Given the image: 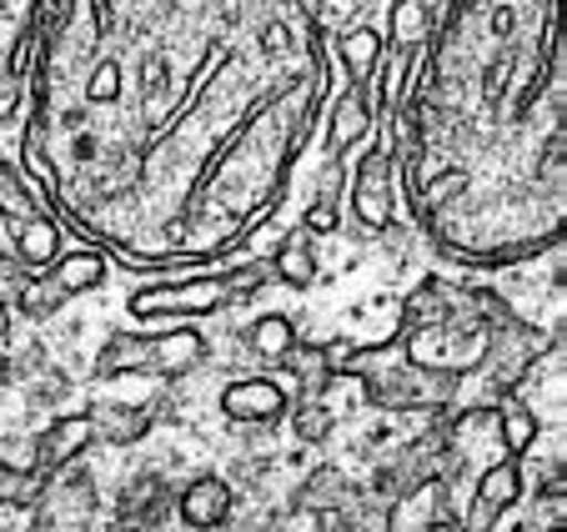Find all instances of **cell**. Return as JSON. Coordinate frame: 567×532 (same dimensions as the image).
<instances>
[{"mask_svg": "<svg viewBox=\"0 0 567 532\" xmlns=\"http://www.w3.org/2000/svg\"><path fill=\"white\" fill-rule=\"evenodd\" d=\"M281 362H287L291 372H297L307 387H321V382H327V372H332V351H327V347H307V341H297V347H291L287 357H281Z\"/></svg>", "mask_w": 567, "mask_h": 532, "instance_id": "7402d4cb", "label": "cell"}, {"mask_svg": "<svg viewBox=\"0 0 567 532\" xmlns=\"http://www.w3.org/2000/svg\"><path fill=\"white\" fill-rule=\"evenodd\" d=\"M16 252H21V262L35 266V272L55 266V256H61V226H55L51 216H31V222H21L16 226Z\"/></svg>", "mask_w": 567, "mask_h": 532, "instance_id": "4fadbf2b", "label": "cell"}, {"mask_svg": "<svg viewBox=\"0 0 567 532\" xmlns=\"http://www.w3.org/2000/svg\"><path fill=\"white\" fill-rule=\"evenodd\" d=\"M166 512H172V502H166V482L161 478H141L136 488L126 492V502H121V522H126L131 532H151L166 522Z\"/></svg>", "mask_w": 567, "mask_h": 532, "instance_id": "9c48e42d", "label": "cell"}, {"mask_svg": "<svg viewBox=\"0 0 567 532\" xmlns=\"http://www.w3.org/2000/svg\"><path fill=\"white\" fill-rule=\"evenodd\" d=\"M247 347L257 351V357H271V362H281L291 347H297V327H291L281 311H267V317H257L251 321V331H247Z\"/></svg>", "mask_w": 567, "mask_h": 532, "instance_id": "e0dca14e", "label": "cell"}, {"mask_svg": "<svg viewBox=\"0 0 567 532\" xmlns=\"http://www.w3.org/2000/svg\"><path fill=\"white\" fill-rule=\"evenodd\" d=\"M96 442V427L91 417H55L41 437H35V478H51V472H65L81 452Z\"/></svg>", "mask_w": 567, "mask_h": 532, "instance_id": "3957f363", "label": "cell"}, {"mask_svg": "<svg viewBox=\"0 0 567 532\" xmlns=\"http://www.w3.org/2000/svg\"><path fill=\"white\" fill-rule=\"evenodd\" d=\"M271 277H281L287 287L307 291L311 282H317V252H311V232H291L287 242L277 246V256H271Z\"/></svg>", "mask_w": 567, "mask_h": 532, "instance_id": "8fae6325", "label": "cell"}, {"mask_svg": "<svg viewBox=\"0 0 567 532\" xmlns=\"http://www.w3.org/2000/svg\"><path fill=\"white\" fill-rule=\"evenodd\" d=\"M367 131H372V101H367L362 85H357V91H347V96L337 101L332 126H327V151H332V161L342 156V151H352Z\"/></svg>", "mask_w": 567, "mask_h": 532, "instance_id": "ba28073f", "label": "cell"}, {"mask_svg": "<svg viewBox=\"0 0 567 532\" xmlns=\"http://www.w3.org/2000/svg\"><path fill=\"white\" fill-rule=\"evenodd\" d=\"M41 488H45V478H35V472H16V468L0 462V502H31Z\"/></svg>", "mask_w": 567, "mask_h": 532, "instance_id": "484cf974", "label": "cell"}, {"mask_svg": "<svg viewBox=\"0 0 567 532\" xmlns=\"http://www.w3.org/2000/svg\"><path fill=\"white\" fill-rule=\"evenodd\" d=\"M231 508H236L231 482H226V478H212V472H206V478H196V482H186L182 502H176L182 522H186V528H196V532L221 528V522L231 518Z\"/></svg>", "mask_w": 567, "mask_h": 532, "instance_id": "8992f818", "label": "cell"}, {"mask_svg": "<svg viewBox=\"0 0 567 532\" xmlns=\"http://www.w3.org/2000/svg\"><path fill=\"white\" fill-rule=\"evenodd\" d=\"M16 101H21V75L11 71V75H0V121L16 111Z\"/></svg>", "mask_w": 567, "mask_h": 532, "instance_id": "4316f807", "label": "cell"}, {"mask_svg": "<svg viewBox=\"0 0 567 532\" xmlns=\"http://www.w3.org/2000/svg\"><path fill=\"white\" fill-rule=\"evenodd\" d=\"M0 216H11L16 226L31 222V216H41V206H35V196L21 186V176H16L6 161H0Z\"/></svg>", "mask_w": 567, "mask_h": 532, "instance_id": "44dd1931", "label": "cell"}, {"mask_svg": "<svg viewBox=\"0 0 567 532\" xmlns=\"http://www.w3.org/2000/svg\"><path fill=\"white\" fill-rule=\"evenodd\" d=\"M51 282L65 291V297H75V291H96L101 282H106V256L91 252V246H81V252H65L55 256L51 266Z\"/></svg>", "mask_w": 567, "mask_h": 532, "instance_id": "30bf717a", "label": "cell"}, {"mask_svg": "<svg viewBox=\"0 0 567 532\" xmlns=\"http://www.w3.org/2000/svg\"><path fill=\"white\" fill-rule=\"evenodd\" d=\"M101 377H121V372H156V337H136V331H116L96 357Z\"/></svg>", "mask_w": 567, "mask_h": 532, "instance_id": "52a82bcc", "label": "cell"}, {"mask_svg": "<svg viewBox=\"0 0 567 532\" xmlns=\"http://www.w3.org/2000/svg\"><path fill=\"white\" fill-rule=\"evenodd\" d=\"M291 427H297V437L301 442H321V437L332 432V412L317 402V397H307V402L291 412Z\"/></svg>", "mask_w": 567, "mask_h": 532, "instance_id": "d4e9b609", "label": "cell"}, {"mask_svg": "<svg viewBox=\"0 0 567 532\" xmlns=\"http://www.w3.org/2000/svg\"><path fill=\"white\" fill-rule=\"evenodd\" d=\"M301 232H311V236H327V232H337V171L327 176V186H321V196L307 206V222H301Z\"/></svg>", "mask_w": 567, "mask_h": 532, "instance_id": "cb8c5ba5", "label": "cell"}, {"mask_svg": "<svg viewBox=\"0 0 567 532\" xmlns=\"http://www.w3.org/2000/svg\"><path fill=\"white\" fill-rule=\"evenodd\" d=\"M221 412L231 422H277L291 412V392L271 377H241L221 392Z\"/></svg>", "mask_w": 567, "mask_h": 532, "instance_id": "277c9868", "label": "cell"}, {"mask_svg": "<svg viewBox=\"0 0 567 532\" xmlns=\"http://www.w3.org/2000/svg\"><path fill=\"white\" fill-rule=\"evenodd\" d=\"M447 287L442 282H422L417 291H412L408 301H402V327L408 331H432V327H442V321L452 317V307H447Z\"/></svg>", "mask_w": 567, "mask_h": 532, "instance_id": "9a60e30c", "label": "cell"}, {"mask_svg": "<svg viewBox=\"0 0 567 532\" xmlns=\"http://www.w3.org/2000/svg\"><path fill=\"white\" fill-rule=\"evenodd\" d=\"M517 498H523V462H517V458H503L497 468L482 472L477 502H472V518L462 522V532H487L507 508H513Z\"/></svg>", "mask_w": 567, "mask_h": 532, "instance_id": "5b68a950", "label": "cell"}, {"mask_svg": "<svg viewBox=\"0 0 567 532\" xmlns=\"http://www.w3.org/2000/svg\"><path fill=\"white\" fill-rule=\"evenodd\" d=\"M61 301H65V291L55 287L51 277H35V282H25V287H21V311H25V317H35V321L51 317Z\"/></svg>", "mask_w": 567, "mask_h": 532, "instance_id": "603a6c76", "label": "cell"}, {"mask_svg": "<svg viewBox=\"0 0 567 532\" xmlns=\"http://www.w3.org/2000/svg\"><path fill=\"white\" fill-rule=\"evenodd\" d=\"M427 31H432L427 0H396V11H392V41H396V51H417V45L427 41Z\"/></svg>", "mask_w": 567, "mask_h": 532, "instance_id": "d6986e66", "label": "cell"}, {"mask_svg": "<svg viewBox=\"0 0 567 532\" xmlns=\"http://www.w3.org/2000/svg\"><path fill=\"white\" fill-rule=\"evenodd\" d=\"M422 532H462V522H457V518H447V512H437V518H432Z\"/></svg>", "mask_w": 567, "mask_h": 532, "instance_id": "83f0119b", "label": "cell"}, {"mask_svg": "<svg viewBox=\"0 0 567 532\" xmlns=\"http://www.w3.org/2000/svg\"><path fill=\"white\" fill-rule=\"evenodd\" d=\"M202 362H206L202 331H166V337H156V372L161 377H186Z\"/></svg>", "mask_w": 567, "mask_h": 532, "instance_id": "7c38bea8", "label": "cell"}, {"mask_svg": "<svg viewBox=\"0 0 567 532\" xmlns=\"http://www.w3.org/2000/svg\"><path fill=\"white\" fill-rule=\"evenodd\" d=\"M0 337H6V311H0Z\"/></svg>", "mask_w": 567, "mask_h": 532, "instance_id": "f1b7e54d", "label": "cell"}, {"mask_svg": "<svg viewBox=\"0 0 567 532\" xmlns=\"http://www.w3.org/2000/svg\"><path fill=\"white\" fill-rule=\"evenodd\" d=\"M231 301V277H196L176 287H146L131 297V317H206Z\"/></svg>", "mask_w": 567, "mask_h": 532, "instance_id": "6da1fadb", "label": "cell"}, {"mask_svg": "<svg viewBox=\"0 0 567 532\" xmlns=\"http://www.w3.org/2000/svg\"><path fill=\"white\" fill-rule=\"evenodd\" d=\"M86 417L96 427V437H106L116 448H131V442H141L151 432V407H96Z\"/></svg>", "mask_w": 567, "mask_h": 532, "instance_id": "5bb4252c", "label": "cell"}, {"mask_svg": "<svg viewBox=\"0 0 567 532\" xmlns=\"http://www.w3.org/2000/svg\"><path fill=\"white\" fill-rule=\"evenodd\" d=\"M497 427H503L507 458H523V452L537 442V412H533V407H523V402H503V407H497Z\"/></svg>", "mask_w": 567, "mask_h": 532, "instance_id": "ac0fdd59", "label": "cell"}, {"mask_svg": "<svg viewBox=\"0 0 567 532\" xmlns=\"http://www.w3.org/2000/svg\"><path fill=\"white\" fill-rule=\"evenodd\" d=\"M337 51H342V65H347V71H352L357 81H367V75L382 65L386 45H382V31H377V25H357V31L342 35V45H337Z\"/></svg>", "mask_w": 567, "mask_h": 532, "instance_id": "2e32d148", "label": "cell"}, {"mask_svg": "<svg viewBox=\"0 0 567 532\" xmlns=\"http://www.w3.org/2000/svg\"><path fill=\"white\" fill-rule=\"evenodd\" d=\"M347 502V478L337 468H321L307 478V488H301V508H321V512H332Z\"/></svg>", "mask_w": 567, "mask_h": 532, "instance_id": "ffe728a7", "label": "cell"}, {"mask_svg": "<svg viewBox=\"0 0 567 532\" xmlns=\"http://www.w3.org/2000/svg\"><path fill=\"white\" fill-rule=\"evenodd\" d=\"M352 216L362 232L392 226V151H367L362 166L352 171Z\"/></svg>", "mask_w": 567, "mask_h": 532, "instance_id": "7a4b0ae2", "label": "cell"}]
</instances>
